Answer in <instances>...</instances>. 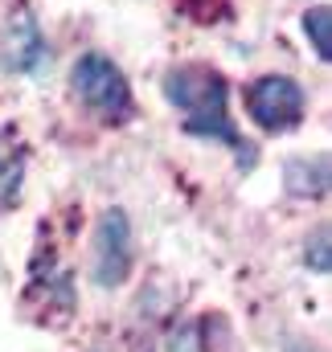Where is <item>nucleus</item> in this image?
<instances>
[{
    "label": "nucleus",
    "mask_w": 332,
    "mask_h": 352,
    "mask_svg": "<svg viewBox=\"0 0 332 352\" xmlns=\"http://www.w3.org/2000/svg\"><path fill=\"white\" fill-rule=\"evenodd\" d=\"M165 98L185 115V131L218 140L242 156V140H238L234 119H230V90L214 66H201V62L172 66L165 74Z\"/></svg>",
    "instance_id": "1"
},
{
    "label": "nucleus",
    "mask_w": 332,
    "mask_h": 352,
    "mask_svg": "<svg viewBox=\"0 0 332 352\" xmlns=\"http://www.w3.org/2000/svg\"><path fill=\"white\" fill-rule=\"evenodd\" d=\"M70 82H74V94L94 115H103V119H127L132 115V87L111 58L83 54L70 70Z\"/></svg>",
    "instance_id": "2"
},
{
    "label": "nucleus",
    "mask_w": 332,
    "mask_h": 352,
    "mask_svg": "<svg viewBox=\"0 0 332 352\" xmlns=\"http://www.w3.org/2000/svg\"><path fill=\"white\" fill-rule=\"evenodd\" d=\"M304 107H308L304 90L287 74H262V78H254L247 87V115L271 135L300 127L304 123Z\"/></svg>",
    "instance_id": "3"
},
{
    "label": "nucleus",
    "mask_w": 332,
    "mask_h": 352,
    "mask_svg": "<svg viewBox=\"0 0 332 352\" xmlns=\"http://www.w3.org/2000/svg\"><path fill=\"white\" fill-rule=\"evenodd\" d=\"M132 226L123 209H107L90 238V278L98 287H119L132 274Z\"/></svg>",
    "instance_id": "4"
},
{
    "label": "nucleus",
    "mask_w": 332,
    "mask_h": 352,
    "mask_svg": "<svg viewBox=\"0 0 332 352\" xmlns=\"http://www.w3.org/2000/svg\"><path fill=\"white\" fill-rule=\"evenodd\" d=\"M4 62L17 74H41L50 66V45H45L41 29H37L33 12L25 4H17L12 16H8V29H4Z\"/></svg>",
    "instance_id": "5"
},
{
    "label": "nucleus",
    "mask_w": 332,
    "mask_h": 352,
    "mask_svg": "<svg viewBox=\"0 0 332 352\" xmlns=\"http://www.w3.org/2000/svg\"><path fill=\"white\" fill-rule=\"evenodd\" d=\"M287 188H291L295 197H324V188H329V156L291 160V164H287Z\"/></svg>",
    "instance_id": "6"
},
{
    "label": "nucleus",
    "mask_w": 332,
    "mask_h": 352,
    "mask_svg": "<svg viewBox=\"0 0 332 352\" xmlns=\"http://www.w3.org/2000/svg\"><path fill=\"white\" fill-rule=\"evenodd\" d=\"M21 176H25L21 140H12L8 131H0V205H8L21 192Z\"/></svg>",
    "instance_id": "7"
},
{
    "label": "nucleus",
    "mask_w": 332,
    "mask_h": 352,
    "mask_svg": "<svg viewBox=\"0 0 332 352\" xmlns=\"http://www.w3.org/2000/svg\"><path fill=\"white\" fill-rule=\"evenodd\" d=\"M304 33H308V41L316 45V58L329 62L332 58V12H329V4H316V8L304 12Z\"/></svg>",
    "instance_id": "8"
},
{
    "label": "nucleus",
    "mask_w": 332,
    "mask_h": 352,
    "mask_svg": "<svg viewBox=\"0 0 332 352\" xmlns=\"http://www.w3.org/2000/svg\"><path fill=\"white\" fill-rule=\"evenodd\" d=\"M312 254H316V270H320V274H329V226H320V230H316V246L308 242V258H312Z\"/></svg>",
    "instance_id": "9"
},
{
    "label": "nucleus",
    "mask_w": 332,
    "mask_h": 352,
    "mask_svg": "<svg viewBox=\"0 0 332 352\" xmlns=\"http://www.w3.org/2000/svg\"><path fill=\"white\" fill-rule=\"evenodd\" d=\"M287 352H320V349H312V344H304V340H291V344H287Z\"/></svg>",
    "instance_id": "10"
}]
</instances>
